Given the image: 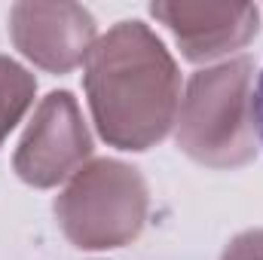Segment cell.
<instances>
[{
    "label": "cell",
    "instance_id": "cell-3",
    "mask_svg": "<svg viewBox=\"0 0 263 260\" xmlns=\"http://www.w3.org/2000/svg\"><path fill=\"white\" fill-rule=\"evenodd\" d=\"M55 217L67 242L83 251L129 245L147 220V184L135 165L92 159L59 193Z\"/></svg>",
    "mask_w": 263,
    "mask_h": 260
},
{
    "label": "cell",
    "instance_id": "cell-2",
    "mask_svg": "<svg viewBox=\"0 0 263 260\" xmlns=\"http://www.w3.org/2000/svg\"><path fill=\"white\" fill-rule=\"evenodd\" d=\"M178 147L208 169H236L257 153L254 62L239 55L196 70L175 117Z\"/></svg>",
    "mask_w": 263,
    "mask_h": 260
},
{
    "label": "cell",
    "instance_id": "cell-8",
    "mask_svg": "<svg viewBox=\"0 0 263 260\" xmlns=\"http://www.w3.org/2000/svg\"><path fill=\"white\" fill-rule=\"evenodd\" d=\"M220 260H263V230H248L236 236Z\"/></svg>",
    "mask_w": 263,
    "mask_h": 260
},
{
    "label": "cell",
    "instance_id": "cell-9",
    "mask_svg": "<svg viewBox=\"0 0 263 260\" xmlns=\"http://www.w3.org/2000/svg\"><path fill=\"white\" fill-rule=\"evenodd\" d=\"M254 123H257V138L263 144V73L257 80V89H254Z\"/></svg>",
    "mask_w": 263,
    "mask_h": 260
},
{
    "label": "cell",
    "instance_id": "cell-5",
    "mask_svg": "<svg viewBox=\"0 0 263 260\" xmlns=\"http://www.w3.org/2000/svg\"><path fill=\"white\" fill-rule=\"evenodd\" d=\"M9 37L28 62L67 73L86 65L98 31L92 12L80 3H15L9 9Z\"/></svg>",
    "mask_w": 263,
    "mask_h": 260
},
{
    "label": "cell",
    "instance_id": "cell-1",
    "mask_svg": "<svg viewBox=\"0 0 263 260\" xmlns=\"http://www.w3.org/2000/svg\"><path fill=\"white\" fill-rule=\"evenodd\" d=\"M83 83L101 138L120 150H147L175 126L181 73L144 22H120L98 37Z\"/></svg>",
    "mask_w": 263,
    "mask_h": 260
},
{
    "label": "cell",
    "instance_id": "cell-4",
    "mask_svg": "<svg viewBox=\"0 0 263 260\" xmlns=\"http://www.w3.org/2000/svg\"><path fill=\"white\" fill-rule=\"evenodd\" d=\"M92 156V135L70 92H49L15 150V175L31 187H55L70 181Z\"/></svg>",
    "mask_w": 263,
    "mask_h": 260
},
{
    "label": "cell",
    "instance_id": "cell-7",
    "mask_svg": "<svg viewBox=\"0 0 263 260\" xmlns=\"http://www.w3.org/2000/svg\"><path fill=\"white\" fill-rule=\"evenodd\" d=\"M34 89L37 83L25 67L0 55V144L34 104Z\"/></svg>",
    "mask_w": 263,
    "mask_h": 260
},
{
    "label": "cell",
    "instance_id": "cell-6",
    "mask_svg": "<svg viewBox=\"0 0 263 260\" xmlns=\"http://www.w3.org/2000/svg\"><path fill=\"white\" fill-rule=\"evenodd\" d=\"M150 12L175 34L190 62H214L242 49L260 25L251 3H153Z\"/></svg>",
    "mask_w": 263,
    "mask_h": 260
}]
</instances>
